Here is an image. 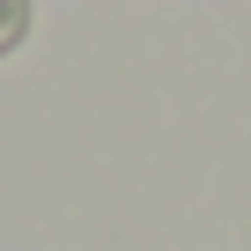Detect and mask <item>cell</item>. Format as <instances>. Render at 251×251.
<instances>
[{
  "mask_svg": "<svg viewBox=\"0 0 251 251\" xmlns=\"http://www.w3.org/2000/svg\"><path fill=\"white\" fill-rule=\"evenodd\" d=\"M15 30H23V0H0V45H8Z\"/></svg>",
  "mask_w": 251,
  "mask_h": 251,
  "instance_id": "6da1fadb",
  "label": "cell"
}]
</instances>
